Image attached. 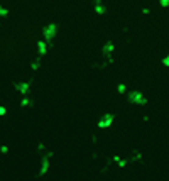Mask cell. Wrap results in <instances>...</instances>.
I'll use <instances>...</instances> for the list:
<instances>
[{"instance_id":"cell-1","label":"cell","mask_w":169,"mask_h":181,"mask_svg":"<svg viewBox=\"0 0 169 181\" xmlns=\"http://www.w3.org/2000/svg\"><path fill=\"white\" fill-rule=\"evenodd\" d=\"M129 100L130 102H134V103H144V97L140 93H130V97H129Z\"/></svg>"},{"instance_id":"cell-4","label":"cell","mask_w":169,"mask_h":181,"mask_svg":"<svg viewBox=\"0 0 169 181\" xmlns=\"http://www.w3.org/2000/svg\"><path fill=\"white\" fill-rule=\"evenodd\" d=\"M164 65H166V66H169V56H167V58L164 59Z\"/></svg>"},{"instance_id":"cell-2","label":"cell","mask_w":169,"mask_h":181,"mask_svg":"<svg viewBox=\"0 0 169 181\" xmlns=\"http://www.w3.org/2000/svg\"><path fill=\"white\" fill-rule=\"evenodd\" d=\"M54 32H56V27H54V25H49V27H46V29H44L46 37H49V39H51V37L54 36Z\"/></svg>"},{"instance_id":"cell-3","label":"cell","mask_w":169,"mask_h":181,"mask_svg":"<svg viewBox=\"0 0 169 181\" xmlns=\"http://www.w3.org/2000/svg\"><path fill=\"white\" fill-rule=\"evenodd\" d=\"M159 4H161L162 7H169V0H159Z\"/></svg>"}]
</instances>
